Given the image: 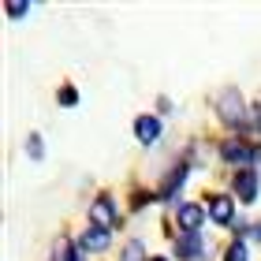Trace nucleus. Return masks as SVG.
Instances as JSON below:
<instances>
[{
	"label": "nucleus",
	"mask_w": 261,
	"mask_h": 261,
	"mask_svg": "<svg viewBox=\"0 0 261 261\" xmlns=\"http://www.w3.org/2000/svg\"><path fill=\"white\" fill-rule=\"evenodd\" d=\"M217 116L228 127H235V130H243L246 123H250V120H246V116H250V112H246V101H243V93L235 86H224L217 93Z\"/></svg>",
	"instance_id": "nucleus-1"
},
{
	"label": "nucleus",
	"mask_w": 261,
	"mask_h": 261,
	"mask_svg": "<svg viewBox=\"0 0 261 261\" xmlns=\"http://www.w3.org/2000/svg\"><path fill=\"white\" fill-rule=\"evenodd\" d=\"M90 220L97 224V228L112 231V228H116V220H120V213H116L112 198H97V201H93V205H90Z\"/></svg>",
	"instance_id": "nucleus-2"
},
{
	"label": "nucleus",
	"mask_w": 261,
	"mask_h": 261,
	"mask_svg": "<svg viewBox=\"0 0 261 261\" xmlns=\"http://www.w3.org/2000/svg\"><path fill=\"white\" fill-rule=\"evenodd\" d=\"M220 157L231 161V164H250V161H261V149L246 146V142H224V146H220Z\"/></svg>",
	"instance_id": "nucleus-3"
},
{
	"label": "nucleus",
	"mask_w": 261,
	"mask_h": 261,
	"mask_svg": "<svg viewBox=\"0 0 261 261\" xmlns=\"http://www.w3.org/2000/svg\"><path fill=\"white\" fill-rule=\"evenodd\" d=\"M175 220H179L183 231H198L201 220H205V205H198V201H183V205L175 209Z\"/></svg>",
	"instance_id": "nucleus-4"
},
{
	"label": "nucleus",
	"mask_w": 261,
	"mask_h": 261,
	"mask_svg": "<svg viewBox=\"0 0 261 261\" xmlns=\"http://www.w3.org/2000/svg\"><path fill=\"white\" fill-rule=\"evenodd\" d=\"M205 254V239H201L198 231H187L175 239V257H183V261H191V257H201Z\"/></svg>",
	"instance_id": "nucleus-5"
},
{
	"label": "nucleus",
	"mask_w": 261,
	"mask_h": 261,
	"mask_svg": "<svg viewBox=\"0 0 261 261\" xmlns=\"http://www.w3.org/2000/svg\"><path fill=\"white\" fill-rule=\"evenodd\" d=\"M235 194H239L243 205H250V201L257 198V172H250V168L235 172Z\"/></svg>",
	"instance_id": "nucleus-6"
},
{
	"label": "nucleus",
	"mask_w": 261,
	"mask_h": 261,
	"mask_svg": "<svg viewBox=\"0 0 261 261\" xmlns=\"http://www.w3.org/2000/svg\"><path fill=\"white\" fill-rule=\"evenodd\" d=\"M157 135H161V120L157 116H138L135 120V138L142 142V146H153Z\"/></svg>",
	"instance_id": "nucleus-7"
},
{
	"label": "nucleus",
	"mask_w": 261,
	"mask_h": 261,
	"mask_svg": "<svg viewBox=\"0 0 261 261\" xmlns=\"http://www.w3.org/2000/svg\"><path fill=\"white\" fill-rule=\"evenodd\" d=\"M82 250H93V254H101V250H109V231L97 228V224H90L86 231H82V239H79Z\"/></svg>",
	"instance_id": "nucleus-8"
},
{
	"label": "nucleus",
	"mask_w": 261,
	"mask_h": 261,
	"mask_svg": "<svg viewBox=\"0 0 261 261\" xmlns=\"http://www.w3.org/2000/svg\"><path fill=\"white\" fill-rule=\"evenodd\" d=\"M209 217L217 224H231L235 220V201L231 198H209Z\"/></svg>",
	"instance_id": "nucleus-9"
},
{
	"label": "nucleus",
	"mask_w": 261,
	"mask_h": 261,
	"mask_svg": "<svg viewBox=\"0 0 261 261\" xmlns=\"http://www.w3.org/2000/svg\"><path fill=\"white\" fill-rule=\"evenodd\" d=\"M53 261H79V246L71 239H56L53 246Z\"/></svg>",
	"instance_id": "nucleus-10"
},
{
	"label": "nucleus",
	"mask_w": 261,
	"mask_h": 261,
	"mask_svg": "<svg viewBox=\"0 0 261 261\" xmlns=\"http://www.w3.org/2000/svg\"><path fill=\"white\" fill-rule=\"evenodd\" d=\"M187 183V164H179V168H175V172H168V183H164V198H175V191H179V187Z\"/></svg>",
	"instance_id": "nucleus-11"
},
{
	"label": "nucleus",
	"mask_w": 261,
	"mask_h": 261,
	"mask_svg": "<svg viewBox=\"0 0 261 261\" xmlns=\"http://www.w3.org/2000/svg\"><path fill=\"white\" fill-rule=\"evenodd\" d=\"M123 261H146V246H142L138 239H130L123 246Z\"/></svg>",
	"instance_id": "nucleus-12"
},
{
	"label": "nucleus",
	"mask_w": 261,
	"mask_h": 261,
	"mask_svg": "<svg viewBox=\"0 0 261 261\" xmlns=\"http://www.w3.org/2000/svg\"><path fill=\"white\" fill-rule=\"evenodd\" d=\"M27 153H30V161H41V157H45V146H41V135H30V138H27Z\"/></svg>",
	"instance_id": "nucleus-13"
},
{
	"label": "nucleus",
	"mask_w": 261,
	"mask_h": 261,
	"mask_svg": "<svg viewBox=\"0 0 261 261\" xmlns=\"http://www.w3.org/2000/svg\"><path fill=\"white\" fill-rule=\"evenodd\" d=\"M60 105H64V109H75V105H79V90L75 86H64L60 90Z\"/></svg>",
	"instance_id": "nucleus-14"
},
{
	"label": "nucleus",
	"mask_w": 261,
	"mask_h": 261,
	"mask_svg": "<svg viewBox=\"0 0 261 261\" xmlns=\"http://www.w3.org/2000/svg\"><path fill=\"white\" fill-rule=\"evenodd\" d=\"M228 261H246V243H243V239H235V243L228 246Z\"/></svg>",
	"instance_id": "nucleus-15"
},
{
	"label": "nucleus",
	"mask_w": 261,
	"mask_h": 261,
	"mask_svg": "<svg viewBox=\"0 0 261 261\" xmlns=\"http://www.w3.org/2000/svg\"><path fill=\"white\" fill-rule=\"evenodd\" d=\"M4 11L11 19H22V15H30V4H4Z\"/></svg>",
	"instance_id": "nucleus-16"
},
{
	"label": "nucleus",
	"mask_w": 261,
	"mask_h": 261,
	"mask_svg": "<svg viewBox=\"0 0 261 261\" xmlns=\"http://www.w3.org/2000/svg\"><path fill=\"white\" fill-rule=\"evenodd\" d=\"M254 235H257V239H261V220H257V224H254Z\"/></svg>",
	"instance_id": "nucleus-17"
},
{
	"label": "nucleus",
	"mask_w": 261,
	"mask_h": 261,
	"mask_svg": "<svg viewBox=\"0 0 261 261\" xmlns=\"http://www.w3.org/2000/svg\"><path fill=\"white\" fill-rule=\"evenodd\" d=\"M149 261H164V257H149Z\"/></svg>",
	"instance_id": "nucleus-18"
}]
</instances>
